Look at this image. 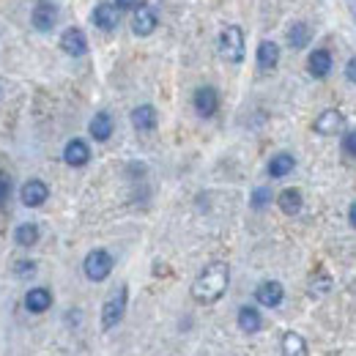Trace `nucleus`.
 Wrapping results in <instances>:
<instances>
[{"mask_svg": "<svg viewBox=\"0 0 356 356\" xmlns=\"http://www.w3.org/2000/svg\"><path fill=\"white\" fill-rule=\"evenodd\" d=\"M227 285H230V266L225 261H211L192 282V299L200 305H214L225 296Z\"/></svg>", "mask_w": 356, "mask_h": 356, "instance_id": "1", "label": "nucleus"}, {"mask_svg": "<svg viewBox=\"0 0 356 356\" xmlns=\"http://www.w3.org/2000/svg\"><path fill=\"white\" fill-rule=\"evenodd\" d=\"M127 305H129V288H127V285H118V288L107 296V302L102 305V329H104V332L115 329V326L124 321Z\"/></svg>", "mask_w": 356, "mask_h": 356, "instance_id": "2", "label": "nucleus"}, {"mask_svg": "<svg viewBox=\"0 0 356 356\" xmlns=\"http://www.w3.org/2000/svg\"><path fill=\"white\" fill-rule=\"evenodd\" d=\"M220 52H222L225 60H230V63H241L244 60L247 44H244V31L238 25L222 28V33H220Z\"/></svg>", "mask_w": 356, "mask_h": 356, "instance_id": "3", "label": "nucleus"}, {"mask_svg": "<svg viewBox=\"0 0 356 356\" xmlns=\"http://www.w3.org/2000/svg\"><path fill=\"white\" fill-rule=\"evenodd\" d=\"M113 266H115V261H113V255L107 250H90L86 255V261H83V271H86V277L90 282L107 280L113 274Z\"/></svg>", "mask_w": 356, "mask_h": 356, "instance_id": "4", "label": "nucleus"}, {"mask_svg": "<svg viewBox=\"0 0 356 356\" xmlns=\"http://www.w3.org/2000/svg\"><path fill=\"white\" fill-rule=\"evenodd\" d=\"M192 107H195V113H197L200 118L217 115V110H220V93H217V88L200 86V88L195 90V96H192Z\"/></svg>", "mask_w": 356, "mask_h": 356, "instance_id": "5", "label": "nucleus"}, {"mask_svg": "<svg viewBox=\"0 0 356 356\" xmlns=\"http://www.w3.org/2000/svg\"><path fill=\"white\" fill-rule=\"evenodd\" d=\"M19 200H22L25 209H39V206H44L47 200H49V186H47L42 178H31V181L22 184Z\"/></svg>", "mask_w": 356, "mask_h": 356, "instance_id": "6", "label": "nucleus"}, {"mask_svg": "<svg viewBox=\"0 0 356 356\" xmlns=\"http://www.w3.org/2000/svg\"><path fill=\"white\" fill-rule=\"evenodd\" d=\"M255 302H258L261 307H268V310L280 307V305L285 302V288H282V282H277V280H264V282L255 288Z\"/></svg>", "mask_w": 356, "mask_h": 356, "instance_id": "7", "label": "nucleus"}, {"mask_svg": "<svg viewBox=\"0 0 356 356\" xmlns=\"http://www.w3.org/2000/svg\"><path fill=\"white\" fill-rule=\"evenodd\" d=\"M343 124H346V115L337 107H329V110H321V115L315 118V132L332 137V134L343 132Z\"/></svg>", "mask_w": 356, "mask_h": 356, "instance_id": "8", "label": "nucleus"}, {"mask_svg": "<svg viewBox=\"0 0 356 356\" xmlns=\"http://www.w3.org/2000/svg\"><path fill=\"white\" fill-rule=\"evenodd\" d=\"M31 22H33V28L36 31H52L55 25H58V8L49 3V0H39L36 6H33V14H31Z\"/></svg>", "mask_w": 356, "mask_h": 356, "instance_id": "9", "label": "nucleus"}, {"mask_svg": "<svg viewBox=\"0 0 356 356\" xmlns=\"http://www.w3.org/2000/svg\"><path fill=\"white\" fill-rule=\"evenodd\" d=\"M63 162L69 168H86L90 162V145L86 140H80V137L69 140L66 148H63Z\"/></svg>", "mask_w": 356, "mask_h": 356, "instance_id": "10", "label": "nucleus"}, {"mask_svg": "<svg viewBox=\"0 0 356 356\" xmlns=\"http://www.w3.org/2000/svg\"><path fill=\"white\" fill-rule=\"evenodd\" d=\"M121 22V8L115 3H99L93 8V25L99 31H115Z\"/></svg>", "mask_w": 356, "mask_h": 356, "instance_id": "11", "label": "nucleus"}, {"mask_svg": "<svg viewBox=\"0 0 356 356\" xmlns=\"http://www.w3.org/2000/svg\"><path fill=\"white\" fill-rule=\"evenodd\" d=\"M159 19H156V11L151 6H137L132 14V31L137 36H151L156 31Z\"/></svg>", "mask_w": 356, "mask_h": 356, "instance_id": "12", "label": "nucleus"}, {"mask_svg": "<svg viewBox=\"0 0 356 356\" xmlns=\"http://www.w3.org/2000/svg\"><path fill=\"white\" fill-rule=\"evenodd\" d=\"M332 66H334V60H332V52H329V49H323V47L312 49L310 58H307V72H310L315 80H323V77H329V74H332Z\"/></svg>", "mask_w": 356, "mask_h": 356, "instance_id": "13", "label": "nucleus"}, {"mask_svg": "<svg viewBox=\"0 0 356 356\" xmlns=\"http://www.w3.org/2000/svg\"><path fill=\"white\" fill-rule=\"evenodd\" d=\"M60 49L66 55H72V58H80V55L88 52V39H86V33L80 28H69V31L60 33Z\"/></svg>", "mask_w": 356, "mask_h": 356, "instance_id": "14", "label": "nucleus"}, {"mask_svg": "<svg viewBox=\"0 0 356 356\" xmlns=\"http://www.w3.org/2000/svg\"><path fill=\"white\" fill-rule=\"evenodd\" d=\"M236 323H238V329L244 334H255V332L264 329V315H261V310L255 305H244V307H238Z\"/></svg>", "mask_w": 356, "mask_h": 356, "instance_id": "15", "label": "nucleus"}, {"mask_svg": "<svg viewBox=\"0 0 356 356\" xmlns=\"http://www.w3.org/2000/svg\"><path fill=\"white\" fill-rule=\"evenodd\" d=\"M52 307V293H49V288H31L28 293H25V310L33 312V315H42Z\"/></svg>", "mask_w": 356, "mask_h": 356, "instance_id": "16", "label": "nucleus"}, {"mask_svg": "<svg viewBox=\"0 0 356 356\" xmlns=\"http://www.w3.org/2000/svg\"><path fill=\"white\" fill-rule=\"evenodd\" d=\"M277 206H280L282 214L296 217V214L302 211V206H305V197H302V192H299L296 186H288V189H282V192L277 195Z\"/></svg>", "mask_w": 356, "mask_h": 356, "instance_id": "17", "label": "nucleus"}, {"mask_svg": "<svg viewBox=\"0 0 356 356\" xmlns=\"http://www.w3.org/2000/svg\"><path fill=\"white\" fill-rule=\"evenodd\" d=\"M113 129H115V124H113V115L110 113H96L88 124V132L96 143H107L113 137Z\"/></svg>", "mask_w": 356, "mask_h": 356, "instance_id": "18", "label": "nucleus"}, {"mask_svg": "<svg viewBox=\"0 0 356 356\" xmlns=\"http://www.w3.org/2000/svg\"><path fill=\"white\" fill-rule=\"evenodd\" d=\"M296 170V156L288 151H280L268 159V176L271 178H285Z\"/></svg>", "mask_w": 356, "mask_h": 356, "instance_id": "19", "label": "nucleus"}, {"mask_svg": "<svg viewBox=\"0 0 356 356\" xmlns=\"http://www.w3.org/2000/svg\"><path fill=\"white\" fill-rule=\"evenodd\" d=\"M39 238H42V227L36 222H22L14 227V241H17V247H22V250L36 247Z\"/></svg>", "mask_w": 356, "mask_h": 356, "instance_id": "20", "label": "nucleus"}, {"mask_svg": "<svg viewBox=\"0 0 356 356\" xmlns=\"http://www.w3.org/2000/svg\"><path fill=\"white\" fill-rule=\"evenodd\" d=\"M129 118H132V127L137 132H151V129H156V110H154L151 104L134 107Z\"/></svg>", "mask_w": 356, "mask_h": 356, "instance_id": "21", "label": "nucleus"}, {"mask_svg": "<svg viewBox=\"0 0 356 356\" xmlns=\"http://www.w3.org/2000/svg\"><path fill=\"white\" fill-rule=\"evenodd\" d=\"M282 356H310L307 340L299 332H285L282 334Z\"/></svg>", "mask_w": 356, "mask_h": 356, "instance_id": "22", "label": "nucleus"}, {"mask_svg": "<svg viewBox=\"0 0 356 356\" xmlns=\"http://www.w3.org/2000/svg\"><path fill=\"white\" fill-rule=\"evenodd\" d=\"M277 63H280V47L274 42H261L258 44V66L264 72H271V69H277Z\"/></svg>", "mask_w": 356, "mask_h": 356, "instance_id": "23", "label": "nucleus"}, {"mask_svg": "<svg viewBox=\"0 0 356 356\" xmlns=\"http://www.w3.org/2000/svg\"><path fill=\"white\" fill-rule=\"evenodd\" d=\"M310 28L305 25V22H296L291 31H288V44L293 47V49H305V47L310 44Z\"/></svg>", "mask_w": 356, "mask_h": 356, "instance_id": "24", "label": "nucleus"}, {"mask_svg": "<svg viewBox=\"0 0 356 356\" xmlns=\"http://www.w3.org/2000/svg\"><path fill=\"white\" fill-rule=\"evenodd\" d=\"M329 291H332V277H329L326 271L315 274L310 280V296H326Z\"/></svg>", "mask_w": 356, "mask_h": 356, "instance_id": "25", "label": "nucleus"}, {"mask_svg": "<svg viewBox=\"0 0 356 356\" xmlns=\"http://www.w3.org/2000/svg\"><path fill=\"white\" fill-rule=\"evenodd\" d=\"M271 197H274V195H271L268 186H258V189L252 192V197H250V206H252L255 211H261V209H266L268 203H271Z\"/></svg>", "mask_w": 356, "mask_h": 356, "instance_id": "26", "label": "nucleus"}, {"mask_svg": "<svg viewBox=\"0 0 356 356\" xmlns=\"http://www.w3.org/2000/svg\"><path fill=\"white\" fill-rule=\"evenodd\" d=\"M343 154L356 159V129H351V132L343 137Z\"/></svg>", "mask_w": 356, "mask_h": 356, "instance_id": "27", "label": "nucleus"}, {"mask_svg": "<svg viewBox=\"0 0 356 356\" xmlns=\"http://www.w3.org/2000/svg\"><path fill=\"white\" fill-rule=\"evenodd\" d=\"M14 274L17 277H31V274H36V264L33 261H17L14 264Z\"/></svg>", "mask_w": 356, "mask_h": 356, "instance_id": "28", "label": "nucleus"}, {"mask_svg": "<svg viewBox=\"0 0 356 356\" xmlns=\"http://www.w3.org/2000/svg\"><path fill=\"white\" fill-rule=\"evenodd\" d=\"M8 195H11V181L6 176H0V209L6 206V200H8Z\"/></svg>", "mask_w": 356, "mask_h": 356, "instance_id": "29", "label": "nucleus"}, {"mask_svg": "<svg viewBox=\"0 0 356 356\" xmlns=\"http://www.w3.org/2000/svg\"><path fill=\"white\" fill-rule=\"evenodd\" d=\"M346 77H348V83H354L356 86V58L348 60V66H346Z\"/></svg>", "mask_w": 356, "mask_h": 356, "instance_id": "30", "label": "nucleus"}, {"mask_svg": "<svg viewBox=\"0 0 356 356\" xmlns=\"http://www.w3.org/2000/svg\"><path fill=\"white\" fill-rule=\"evenodd\" d=\"M113 3H115L121 11H124V8H137V0H113Z\"/></svg>", "mask_w": 356, "mask_h": 356, "instance_id": "31", "label": "nucleus"}, {"mask_svg": "<svg viewBox=\"0 0 356 356\" xmlns=\"http://www.w3.org/2000/svg\"><path fill=\"white\" fill-rule=\"evenodd\" d=\"M348 220H351V225L356 227V203H351V209H348Z\"/></svg>", "mask_w": 356, "mask_h": 356, "instance_id": "32", "label": "nucleus"}, {"mask_svg": "<svg viewBox=\"0 0 356 356\" xmlns=\"http://www.w3.org/2000/svg\"><path fill=\"white\" fill-rule=\"evenodd\" d=\"M0 96H3V83H0Z\"/></svg>", "mask_w": 356, "mask_h": 356, "instance_id": "33", "label": "nucleus"}]
</instances>
